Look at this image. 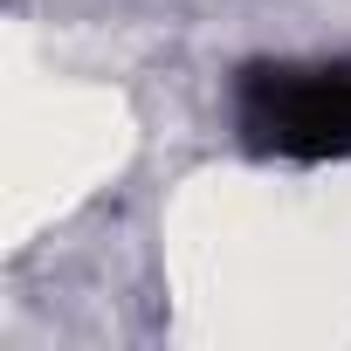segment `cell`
I'll return each mask as SVG.
<instances>
[{
	"label": "cell",
	"mask_w": 351,
	"mask_h": 351,
	"mask_svg": "<svg viewBox=\"0 0 351 351\" xmlns=\"http://www.w3.org/2000/svg\"><path fill=\"white\" fill-rule=\"evenodd\" d=\"M234 138L255 158H351V56H276L234 76Z\"/></svg>",
	"instance_id": "6da1fadb"
}]
</instances>
